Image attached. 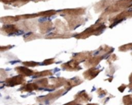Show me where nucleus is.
Wrapping results in <instances>:
<instances>
[]
</instances>
